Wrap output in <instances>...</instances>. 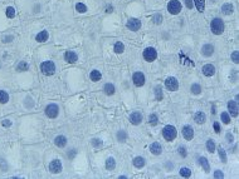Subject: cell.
I'll return each instance as SVG.
<instances>
[{
  "instance_id": "obj_14",
  "label": "cell",
  "mask_w": 239,
  "mask_h": 179,
  "mask_svg": "<svg viewBox=\"0 0 239 179\" xmlns=\"http://www.w3.org/2000/svg\"><path fill=\"white\" fill-rule=\"evenodd\" d=\"M130 122H131V124H134V125H138V124L142 122V114H141L140 111H134V113H131V115H130Z\"/></svg>"
},
{
  "instance_id": "obj_4",
  "label": "cell",
  "mask_w": 239,
  "mask_h": 179,
  "mask_svg": "<svg viewBox=\"0 0 239 179\" xmlns=\"http://www.w3.org/2000/svg\"><path fill=\"white\" fill-rule=\"evenodd\" d=\"M181 8H183V5L179 0H170L169 4H167V11L172 15H176V14L180 13Z\"/></svg>"
},
{
  "instance_id": "obj_24",
  "label": "cell",
  "mask_w": 239,
  "mask_h": 179,
  "mask_svg": "<svg viewBox=\"0 0 239 179\" xmlns=\"http://www.w3.org/2000/svg\"><path fill=\"white\" fill-rule=\"evenodd\" d=\"M193 4L195 5V8L199 13H203L205 10V0H194Z\"/></svg>"
},
{
  "instance_id": "obj_50",
  "label": "cell",
  "mask_w": 239,
  "mask_h": 179,
  "mask_svg": "<svg viewBox=\"0 0 239 179\" xmlns=\"http://www.w3.org/2000/svg\"><path fill=\"white\" fill-rule=\"evenodd\" d=\"M13 39H14V37H13V35H7L3 40H4V43H10Z\"/></svg>"
},
{
  "instance_id": "obj_45",
  "label": "cell",
  "mask_w": 239,
  "mask_h": 179,
  "mask_svg": "<svg viewBox=\"0 0 239 179\" xmlns=\"http://www.w3.org/2000/svg\"><path fill=\"white\" fill-rule=\"evenodd\" d=\"M214 178H224V173L222 172V170H219V169H217L215 172H214Z\"/></svg>"
},
{
  "instance_id": "obj_25",
  "label": "cell",
  "mask_w": 239,
  "mask_h": 179,
  "mask_svg": "<svg viewBox=\"0 0 239 179\" xmlns=\"http://www.w3.org/2000/svg\"><path fill=\"white\" fill-rule=\"evenodd\" d=\"M198 162H199V164L203 167V169H204L205 172H209V170H210V165H209V162H208V159H206L205 157H199Z\"/></svg>"
},
{
  "instance_id": "obj_16",
  "label": "cell",
  "mask_w": 239,
  "mask_h": 179,
  "mask_svg": "<svg viewBox=\"0 0 239 179\" xmlns=\"http://www.w3.org/2000/svg\"><path fill=\"white\" fill-rule=\"evenodd\" d=\"M183 137L186 140H191L194 138V129H193L191 125H185L183 128Z\"/></svg>"
},
{
  "instance_id": "obj_32",
  "label": "cell",
  "mask_w": 239,
  "mask_h": 179,
  "mask_svg": "<svg viewBox=\"0 0 239 179\" xmlns=\"http://www.w3.org/2000/svg\"><path fill=\"white\" fill-rule=\"evenodd\" d=\"M218 153H219V158H220V160H222L223 163H227L228 158H227V153H225V151H224V148L219 146V148H218Z\"/></svg>"
},
{
  "instance_id": "obj_33",
  "label": "cell",
  "mask_w": 239,
  "mask_h": 179,
  "mask_svg": "<svg viewBox=\"0 0 239 179\" xmlns=\"http://www.w3.org/2000/svg\"><path fill=\"white\" fill-rule=\"evenodd\" d=\"M155 98H156L157 100H162V98H164V94H162V88H161L160 85H157V86L155 88Z\"/></svg>"
},
{
  "instance_id": "obj_21",
  "label": "cell",
  "mask_w": 239,
  "mask_h": 179,
  "mask_svg": "<svg viewBox=\"0 0 239 179\" xmlns=\"http://www.w3.org/2000/svg\"><path fill=\"white\" fill-rule=\"evenodd\" d=\"M132 163H134V165H135L137 169H141V168L145 167V164H146V159H145L143 157H136V158H134Z\"/></svg>"
},
{
  "instance_id": "obj_51",
  "label": "cell",
  "mask_w": 239,
  "mask_h": 179,
  "mask_svg": "<svg viewBox=\"0 0 239 179\" xmlns=\"http://www.w3.org/2000/svg\"><path fill=\"white\" fill-rule=\"evenodd\" d=\"M185 4H186V7H188L189 9H191V8H193V5H194L191 0H185Z\"/></svg>"
},
{
  "instance_id": "obj_6",
  "label": "cell",
  "mask_w": 239,
  "mask_h": 179,
  "mask_svg": "<svg viewBox=\"0 0 239 179\" xmlns=\"http://www.w3.org/2000/svg\"><path fill=\"white\" fill-rule=\"evenodd\" d=\"M45 115L48 116V118H57L58 116V114H59V107L57 105V104H54V103H50V104H48L47 107H45Z\"/></svg>"
},
{
  "instance_id": "obj_54",
  "label": "cell",
  "mask_w": 239,
  "mask_h": 179,
  "mask_svg": "<svg viewBox=\"0 0 239 179\" xmlns=\"http://www.w3.org/2000/svg\"><path fill=\"white\" fill-rule=\"evenodd\" d=\"M126 178H127V177H125V175H120V177H118V179H126Z\"/></svg>"
},
{
  "instance_id": "obj_42",
  "label": "cell",
  "mask_w": 239,
  "mask_h": 179,
  "mask_svg": "<svg viewBox=\"0 0 239 179\" xmlns=\"http://www.w3.org/2000/svg\"><path fill=\"white\" fill-rule=\"evenodd\" d=\"M7 16L8 18H14L15 16V9L13 7H8L7 8Z\"/></svg>"
},
{
  "instance_id": "obj_19",
  "label": "cell",
  "mask_w": 239,
  "mask_h": 179,
  "mask_svg": "<svg viewBox=\"0 0 239 179\" xmlns=\"http://www.w3.org/2000/svg\"><path fill=\"white\" fill-rule=\"evenodd\" d=\"M206 120V115L203 113V111H196L195 115H194V122L196 124H204Z\"/></svg>"
},
{
  "instance_id": "obj_41",
  "label": "cell",
  "mask_w": 239,
  "mask_h": 179,
  "mask_svg": "<svg viewBox=\"0 0 239 179\" xmlns=\"http://www.w3.org/2000/svg\"><path fill=\"white\" fill-rule=\"evenodd\" d=\"M177 153H179V155H180L181 158H185V157L188 155V153H186V148H185V146H179V148H177Z\"/></svg>"
},
{
  "instance_id": "obj_7",
  "label": "cell",
  "mask_w": 239,
  "mask_h": 179,
  "mask_svg": "<svg viewBox=\"0 0 239 179\" xmlns=\"http://www.w3.org/2000/svg\"><path fill=\"white\" fill-rule=\"evenodd\" d=\"M165 86H166L167 90L175 92V90H177V88H179V81H177V79L175 76H169L165 80Z\"/></svg>"
},
{
  "instance_id": "obj_22",
  "label": "cell",
  "mask_w": 239,
  "mask_h": 179,
  "mask_svg": "<svg viewBox=\"0 0 239 179\" xmlns=\"http://www.w3.org/2000/svg\"><path fill=\"white\" fill-rule=\"evenodd\" d=\"M233 11H234V7H233V4H230V3H225V4L222 5V13H223L224 15H230Z\"/></svg>"
},
{
  "instance_id": "obj_18",
  "label": "cell",
  "mask_w": 239,
  "mask_h": 179,
  "mask_svg": "<svg viewBox=\"0 0 239 179\" xmlns=\"http://www.w3.org/2000/svg\"><path fill=\"white\" fill-rule=\"evenodd\" d=\"M150 152H151L154 155H160V154L162 153V146H161V144L157 143V142L152 143V144L150 145Z\"/></svg>"
},
{
  "instance_id": "obj_10",
  "label": "cell",
  "mask_w": 239,
  "mask_h": 179,
  "mask_svg": "<svg viewBox=\"0 0 239 179\" xmlns=\"http://www.w3.org/2000/svg\"><path fill=\"white\" fill-rule=\"evenodd\" d=\"M132 81H134V84H135L136 86H142V85L145 84V81H146L145 74L141 73V72L134 73V75H132Z\"/></svg>"
},
{
  "instance_id": "obj_39",
  "label": "cell",
  "mask_w": 239,
  "mask_h": 179,
  "mask_svg": "<svg viewBox=\"0 0 239 179\" xmlns=\"http://www.w3.org/2000/svg\"><path fill=\"white\" fill-rule=\"evenodd\" d=\"M76 10L78 13H86L87 11V7L83 4V3H77L76 4Z\"/></svg>"
},
{
  "instance_id": "obj_26",
  "label": "cell",
  "mask_w": 239,
  "mask_h": 179,
  "mask_svg": "<svg viewBox=\"0 0 239 179\" xmlns=\"http://www.w3.org/2000/svg\"><path fill=\"white\" fill-rule=\"evenodd\" d=\"M89 78H91L92 81H98V80H101V78H102V74H101L100 70L95 69V70L91 72V74H89Z\"/></svg>"
},
{
  "instance_id": "obj_23",
  "label": "cell",
  "mask_w": 239,
  "mask_h": 179,
  "mask_svg": "<svg viewBox=\"0 0 239 179\" xmlns=\"http://www.w3.org/2000/svg\"><path fill=\"white\" fill-rule=\"evenodd\" d=\"M103 92H105L107 95H113L115 92H116V88H115L113 84L107 83V84H105V86H103Z\"/></svg>"
},
{
  "instance_id": "obj_49",
  "label": "cell",
  "mask_w": 239,
  "mask_h": 179,
  "mask_svg": "<svg viewBox=\"0 0 239 179\" xmlns=\"http://www.w3.org/2000/svg\"><path fill=\"white\" fill-rule=\"evenodd\" d=\"M2 124H3L4 127H7V128H8V127H12V124H13V123H12V120H8V119H5V120H3V123H2Z\"/></svg>"
},
{
  "instance_id": "obj_44",
  "label": "cell",
  "mask_w": 239,
  "mask_h": 179,
  "mask_svg": "<svg viewBox=\"0 0 239 179\" xmlns=\"http://www.w3.org/2000/svg\"><path fill=\"white\" fill-rule=\"evenodd\" d=\"M232 60H233L235 64L239 63V53H238V50H235V51L232 53Z\"/></svg>"
},
{
  "instance_id": "obj_15",
  "label": "cell",
  "mask_w": 239,
  "mask_h": 179,
  "mask_svg": "<svg viewBox=\"0 0 239 179\" xmlns=\"http://www.w3.org/2000/svg\"><path fill=\"white\" fill-rule=\"evenodd\" d=\"M64 60H66L67 63L73 64V63H76V62L78 60V55H77L74 51L68 50V51H66V53H64Z\"/></svg>"
},
{
  "instance_id": "obj_31",
  "label": "cell",
  "mask_w": 239,
  "mask_h": 179,
  "mask_svg": "<svg viewBox=\"0 0 239 179\" xmlns=\"http://www.w3.org/2000/svg\"><path fill=\"white\" fill-rule=\"evenodd\" d=\"M9 102V94L5 90H0V103L7 104Z\"/></svg>"
},
{
  "instance_id": "obj_35",
  "label": "cell",
  "mask_w": 239,
  "mask_h": 179,
  "mask_svg": "<svg viewBox=\"0 0 239 179\" xmlns=\"http://www.w3.org/2000/svg\"><path fill=\"white\" fill-rule=\"evenodd\" d=\"M126 139H127V134H126L125 130L117 132V140H118L120 143H121V142H126Z\"/></svg>"
},
{
  "instance_id": "obj_3",
  "label": "cell",
  "mask_w": 239,
  "mask_h": 179,
  "mask_svg": "<svg viewBox=\"0 0 239 179\" xmlns=\"http://www.w3.org/2000/svg\"><path fill=\"white\" fill-rule=\"evenodd\" d=\"M40 72L47 75V76H50L55 73V64L52 62V60H45L40 64Z\"/></svg>"
},
{
  "instance_id": "obj_53",
  "label": "cell",
  "mask_w": 239,
  "mask_h": 179,
  "mask_svg": "<svg viewBox=\"0 0 239 179\" xmlns=\"http://www.w3.org/2000/svg\"><path fill=\"white\" fill-rule=\"evenodd\" d=\"M166 167H167V169H172V168H174V164H172V163H171V164H170V163H166Z\"/></svg>"
},
{
  "instance_id": "obj_12",
  "label": "cell",
  "mask_w": 239,
  "mask_h": 179,
  "mask_svg": "<svg viewBox=\"0 0 239 179\" xmlns=\"http://www.w3.org/2000/svg\"><path fill=\"white\" fill-rule=\"evenodd\" d=\"M214 54V45L212 44H204L201 46V55L209 58V56H212Z\"/></svg>"
},
{
  "instance_id": "obj_37",
  "label": "cell",
  "mask_w": 239,
  "mask_h": 179,
  "mask_svg": "<svg viewBox=\"0 0 239 179\" xmlns=\"http://www.w3.org/2000/svg\"><path fill=\"white\" fill-rule=\"evenodd\" d=\"M180 175L185 177V178H189V177H191V170L188 167H183V168H180Z\"/></svg>"
},
{
  "instance_id": "obj_9",
  "label": "cell",
  "mask_w": 239,
  "mask_h": 179,
  "mask_svg": "<svg viewBox=\"0 0 239 179\" xmlns=\"http://www.w3.org/2000/svg\"><path fill=\"white\" fill-rule=\"evenodd\" d=\"M126 26H127V29H130L131 32H137L138 29L141 28V21L138 19H136V18H130L127 20Z\"/></svg>"
},
{
  "instance_id": "obj_36",
  "label": "cell",
  "mask_w": 239,
  "mask_h": 179,
  "mask_svg": "<svg viewBox=\"0 0 239 179\" xmlns=\"http://www.w3.org/2000/svg\"><path fill=\"white\" fill-rule=\"evenodd\" d=\"M28 69H29V64L26 62H20L16 65V70H19V72H26Z\"/></svg>"
},
{
  "instance_id": "obj_46",
  "label": "cell",
  "mask_w": 239,
  "mask_h": 179,
  "mask_svg": "<svg viewBox=\"0 0 239 179\" xmlns=\"http://www.w3.org/2000/svg\"><path fill=\"white\" fill-rule=\"evenodd\" d=\"M77 154V152H76V149H69V151H68V158H73L74 155Z\"/></svg>"
},
{
  "instance_id": "obj_27",
  "label": "cell",
  "mask_w": 239,
  "mask_h": 179,
  "mask_svg": "<svg viewBox=\"0 0 239 179\" xmlns=\"http://www.w3.org/2000/svg\"><path fill=\"white\" fill-rule=\"evenodd\" d=\"M115 168H116V160H115V158H112V157L107 158V160H106V169H107V170H113Z\"/></svg>"
},
{
  "instance_id": "obj_30",
  "label": "cell",
  "mask_w": 239,
  "mask_h": 179,
  "mask_svg": "<svg viewBox=\"0 0 239 179\" xmlns=\"http://www.w3.org/2000/svg\"><path fill=\"white\" fill-rule=\"evenodd\" d=\"M124 50H125V45H124V43L117 41V43L115 44V46H113V51H115V53L121 54V53H124Z\"/></svg>"
},
{
  "instance_id": "obj_52",
  "label": "cell",
  "mask_w": 239,
  "mask_h": 179,
  "mask_svg": "<svg viewBox=\"0 0 239 179\" xmlns=\"http://www.w3.org/2000/svg\"><path fill=\"white\" fill-rule=\"evenodd\" d=\"M112 10H113V7H112V5H107V8H106V13H112Z\"/></svg>"
},
{
  "instance_id": "obj_28",
  "label": "cell",
  "mask_w": 239,
  "mask_h": 179,
  "mask_svg": "<svg viewBox=\"0 0 239 179\" xmlns=\"http://www.w3.org/2000/svg\"><path fill=\"white\" fill-rule=\"evenodd\" d=\"M206 149H208V152H210V153L215 152L217 146H215V142L213 139H208L206 140Z\"/></svg>"
},
{
  "instance_id": "obj_34",
  "label": "cell",
  "mask_w": 239,
  "mask_h": 179,
  "mask_svg": "<svg viewBox=\"0 0 239 179\" xmlns=\"http://www.w3.org/2000/svg\"><path fill=\"white\" fill-rule=\"evenodd\" d=\"M148 123H150L151 125H156L157 123H159V116L156 115V114H150L148 115Z\"/></svg>"
},
{
  "instance_id": "obj_11",
  "label": "cell",
  "mask_w": 239,
  "mask_h": 179,
  "mask_svg": "<svg viewBox=\"0 0 239 179\" xmlns=\"http://www.w3.org/2000/svg\"><path fill=\"white\" fill-rule=\"evenodd\" d=\"M238 111H239V109H238V103L234 102V100H229V102H228V113H229V115L237 116V115H238Z\"/></svg>"
},
{
  "instance_id": "obj_38",
  "label": "cell",
  "mask_w": 239,
  "mask_h": 179,
  "mask_svg": "<svg viewBox=\"0 0 239 179\" xmlns=\"http://www.w3.org/2000/svg\"><path fill=\"white\" fill-rule=\"evenodd\" d=\"M220 119H222V122H223L224 124H229V123H230V115H229V113H227V111H223V113L220 114Z\"/></svg>"
},
{
  "instance_id": "obj_1",
  "label": "cell",
  "mask_w": 239,
  "mask_h": 179,
  "mask_svg": "<svg viewBox=\"0 0 239 179\" xmlns=\"http://www.w3.org/2000/svg\"><path fill=\"white\" fill-rule=\"evenodd\" d=\"M210 30L215 35H222L224 32V21L220 18H214L210 23Z\"/></svg>"
},
{
  "instance_id": "obj_48",
  "label": "cell",
  "mask_w": 239,
  "mask_h": 179,
  "mask_svg": "<svg viewBox=\"0 0 239 179\" xmlns=\"http://www.w3.org/2000/svg\"><path fill=\"white\" fill-rule=\"evenodd\" d=\"M227 140H228V143H233L234 137H233V134H232V133H227Z\"/></svg>"
},
{
  "instance_id": "obj_5",
  "label": "cell",
  "mask_w": 239,
  "mask_h": 179,
  "mask_svg": "<svg viewBox=\"0 0 239 179\" xmlns=\"http://www.w3.org/2000/svg\"><path fill=\"white\" fill-rule=\"evenodd\" d=\"M142 54H143V58H145L146 62H154V60H156V58H157V51L152 46H147L143 50Z\"/></svg>"
},
{
  "instance_id": "obj_8",
  "label": "cell",
  "mask_w": 239,
  "mask_h": 179,
  "mask_svg": "<svg viewBox=\"0 0 239 179\" xmlns=\"http://www.w3.org/2000/svg\"><path fill=\"white\" fill-rule=\"evenodd\" d=\"M62 169H63V164H62V162L59 160V159H53V160L50 162V164H49V170H50V173L58 174V173L62 172Z\"/></svg>"
},
{
  "instance_id": "obj_43",
  "label": "cell",
  "mask_w": 239,
  "mask_h": 179,
  "mask_svg": "<svg viewBox=\"0 0 239 179\" xmlns=\"http://www.w3.org/2000/svg\"><path fill=\"white\" fill-rule=\"evenodd\" d=\"M92 145L93 146H96V148H100V146H102V144H103V142L101 140V139H98V138H95V139H92Z\"/></svg>"
},
{
  "instance_id": "obj_17",
  "label": "cell",
  "mask_w": 239,
  "mask_h": 179,
  "mask_svg": "<svg viewBox=\"0 0 239 179\" xmlns=\"http://www.w3.org/2000/svg\"><path fill=\"white\" fill-rule=\"evenodd\" d=\"M67 143H68V140H67V138L64 135H57L54 138V144L58 148H64L67 145Z\"/></svg>"
},
{
  "instance_id": "obj_13",
  "label": "cell",
  "mask_w": 239,
  "mask_h": 179,
  "mask_svg": "<svg viewBox=\"0 0 239 179\" xmlns=\"http://www.w3.org/2000/svg\"><path fill=\"white\" fill-rule=\"evenodd\" d=\"M201 72H203V74H204L205 76H213V75L215 74L217 69H215V67H214L213 64H205V65L203 67Z\"/></svg>"
},
{
  "instance_id": "obj_2",
  "label": "cell",
  "mask_w": 239,
  "mask_h": 179,
  "mask_svg": "<svg viewBox=\"0 0 239 179\" xmlns=\"http://www.w3.org/2000/svg\"><path fill=\"white\" fill-rule=\"evenodd\" d=\"M177 135V130L174 125L169 124V125H165L164 129H162V137L165 138V140L167 142H172Z\"/></svg>"
},
{
  "instance_id": "obj_47",
  "label": "cell",
  "mask_w": 239,
  "mask_h": 179,
  "mask_svg": "<svg viewBox=\"0 0 239 179\" xmlns=\"http://www.w3.org/2000/svg\"><path fill=\"white\" fill-rule=\"evenodd\" d=\"M214 130H215V133H220V124H219V122H214Z\"/></svg>"
},
{
  "instance_id": "obj_20",
  "label": "cell",
  "mask_w": 239,
  "mask_h": 179,
  "mask_svg": "<svg viewBox=\"0 0 239 179\" xmlns=\"http://www.w3.org/2000/svg\"><path fill=\"white\" fill-rule=\"evenodd\" d=\"M48 38H49V33H48L47 30H42L40 33H38V34L35 35V40H37L38 43H44V41L48 40Z\"/></svg>"
},
{
  "instance_id": "obj_40",
  "label": "cell",
  "mask_w": 239,
  "mask_h": 179,
  "mask_svg": "<svg viewBox=\"0 0 239 179\" xmlns=\"http://www.w3.org/2000/svg\"><path fill=\"white\" fill-rule=\"evenodd\" d=\"M152 21H154V24L160 25V24L162 23V15H161V14H155V15L152 16Z\"/></svg>"
},
{
  "instance_id": "obj_29",
  "label": "cell",
  "mask_w": 239,
  "mask_h": 179,
  "mask_svg": "<svg viewBox=\"0 0 239 179\" xmlns=\"http://www.w3.org/2000/svg\"><path fill=\"white\" fill-rule=\"evenodd\" d=\"M190 92H191L193 94H195V95L200 94V93H201V85L198 84V83L191 84V86H190Z\"/></svg>"
}]
</instances>
